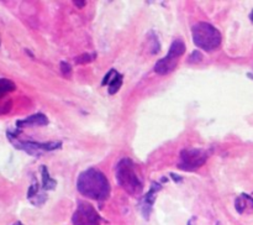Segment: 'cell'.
I'll return each instance as SVG.
<instances>
[{
  "instance_id": "cell-1",
  "label": "cell",
  "mask_w": 253,
  "mask_h": 225,
  "mask_svg": "<svg viewBox=\"0 0 253 225\" xmlns=\"http://www.w3.org/2000/svg\"><path fill=\"white\" fill-rule=\"evenodd\" d=\"M77 189L84 197L89 199L103 200L108 199L110 195V183L101 171L96 168H88L78 176Z\"/></svg>"
},
{
  "instance_id": "cell-2",
  "label": "cell",
  "mask_w": 253,
  "mask_h": 225,
  "mask_svg": "<svg viewBox=\"0 0 253 225\" xmlns=\"http://www.w3.org/2000/svg\"><path fill=\"white\" fill-rule=\"evenodd\" d=\"M116 180L119 185L130 195L142 193L143 183L136 170V165L131 158H123L116 166Z\"/></svg>"
},
{
  "instance_id": "cell-3",
  "label": "cell",
  "mask_w": 253,
  "mask_h": 225,
  "mask_svg": "<svg viewBox=\"0 0 253 225\" xmlns=\"http://www.w3.org/2000/svg\"><path fill=\"white\" fill-rule=\"evenodd\" d=\"M193 42L207 52L215 51L221 45V34L209 22H198L192 29Z\"/></svg>"
},
{
  "instance_id": "cell-4",
  "label": "cell",
  "mask_w": 253,
  "mask_h": 225,
  "mask_svg": "<svg viewBox=\"0 0 253 225\" xmlns=\"http://www.w3.org/2000/svg\"><path fill=\"white\" fill-rule=\"evenodd\" d=\"M7 138L10 140V142L12 143V146L19 150L25 151L26 153L32 156H39L42 152H47V151H54L58 150L62 147L61 141H53V142H37V141H31V140H21L17 136V133H12V131H7Z\"/></svg>"
},
{
  "instance_id": "cell-5",
  "label": "cell",
  "mask_w": 253,
  "mask_h": 225,
  "mask_svg": "<svg viewBox=\"0 0 253 225\" xmlns=\"http://www.w3.org/2000/svg\"><path fill=\"white\" fill-rule=\"evenodd\" d=\"M185 52V44L183 42V40L177 39L172 42L169 47V51H168L167 56L161 58L160 61H157V63L155 64V72L157 74H168L170 72H173L177 67L178 59L182 57V54H184Z\"/></svg>"
},
{
  "instance_id": "cell-6",
  "label": "cell",
  "mask_w": 253,
  "mask_h": 225,
  "mask_svg": "<svg viewBox=\"0 0 253 225\" xmlns=\"http://www.w3.org/2000/svg\"><path fill=\"white\" fill-rule=\"evenodd\" d=\"M209 152L203 148H184L180 152V160L178 167L187 172L197 171L207 162Z\"/></svg>"
},
{
  "instance_id": "cell-7",
  "label": "cell",
  "mask_w": 253,
  "mask_h": 225,
  "mask_svg": "<svg viewBox=\"0 0 253 225\" xmlns=\"http://www.w3.org/2000/svg\"><path fill=\"white\" fill-rule=\"evenodd\" d=\"M72 223L73 225H100V217L93 205L81 200L73 213Z\"/></svg>"
},
{
  "instance_id": "cell-8",
  "label": "cell",
  "mask_w": 253,
  "mask_h": 225,
  "mask_svg": "<svg viewBox=\"0 0 253 225\" xmlns=\"http://www.w3.org/2000/svg\"><path fill=\"white\" fill-rule=\"evenodd\" d=\"M162 189V184L158 182H153L151 184L150 190L146 193V195L143 197L142 202H141V212H142V215L145 219H148L152 213V208L153 204H155V200H156V195L160 190Z\"/></svg>"
},
{
  "instance_id": "cell-9",
  "label": "cell",
  "mask_w": 253,
  "mask_h": 225,
  "mask_svg": "<svg viewBox=\"0 0 253 225\" xmlns=\"http://www.w3.org/2000/svg\"><path fill=\"white\" fill-rule=\"evenodd\" d=\"M48 124V118L42 113H36L34 115H30L22 120L16 121L17 129L32 128V126H46Z\"/></svg>"
},
{
  "instance_id": "cell-10",
  "label": "cell",
  "mask_w": 253,
  "mask_h": 225,
  "mask_svg": "<svg viewBox=\"0 0 253 225\" xmlns=\"http://www.w3.org/2000/svg\"><path fill=\"white\" fill-rule=\"evenodd\" d=\"M27 199L32 203L34 205H42L47 199V194L44 193L43 189H40L37 182H34L30 185L29 190H27Z\"/></svg>"
},
{
  "instance_id": "cell-11",
  "label": "cell",
  "mask_w": 253,
  "mask_h": 225,
  "mask_svg": "<svg viewBox=\"0 0 253 225\" xmlns=\"http://www.w3.org/2000/svg\"><path fill=\"white\" fill-rule=\"evenodd\" d=\"M41 176H42V189L43 190H52L56 188V180H53V178L49 176V172H48V168L46 167V166H41Z\"/></svg>"
},
{
  "instance_id": "cell-12",
  "label": "cell",
  "mask_w": 253,
  "mask_h": 225,
  "mask_svg": "<svg viewBox=\"0 0 253 225\" xmlns=\"http://www.w3.org/2000/svg\"><path fill=\"white\" fill-rule=\"evenodd\" d=\"M15 89H16V86L14 82L7 78H0V98L10 91H14Z\"/></svg>"
},
{
  "instance_id": "cell-13",
  "label": "cell",
  "mask_w": 253,
  "mask_h": 225,
  "mask_svg": "<svg viewBox=\"0 0 253 225\" xmlns=\"http://www.w3.org/2000/svg\"><path fill=\"white\" fill-rule=\"evenodd\" d=\"M123 79H124L123 74H120V73L116 74L115 78H114L113 81L110 82V84L108 86L109 87V88H108L109 94L118 93V90L121 88V86H123Z\"/></svg>"
},
{
  "instance_id": "cell-14",
  "label": "cell",
  "mask_w": 253,
  "mask_h": 225,
  "mask_svg": "<svg viewBox=\"0 0 253 225\" xmlns=\"http://www.w3.org/2000/svg\"><path fill=\"white\" fill-rule=\"evenodd\" d=\"M93 59H95V53H83L77 57L76 62L77 63H86V62H91Z\"/></svg>"
},
{
  "instance_id": "cell-15",
  "label": "cell",
  "mask_w": 253,
  "mask_h": 225,
  "mask_svg": "<svg viewBox=\"0 0 253 225\" xmlns=\"http://www.w3.org/2000/svg\"><path fill=\"white\" fill-rule=\"evenodd\" d=\"M116 74H118V72H116L115 69H110V71L105 74V77H104L103 86H109V84H110V82L115 78Z\"/></svg>"
},
{
  "instance_id": "cell-16",
  "label": "cell",
  "mask_w": 253,
  "mask_h": 225,
  "mask_svg": "<svg viewBox=\"0 0 253 225\" xmlns=\"http://www.w3.org/2000/svg\"><path fill=\"white\" fill-rule=\"evenodd\" d=\"M202 59H203V54H202V52H200V51H194L192 54H190V57H189L190 63H199Z\"/></svg>"
},
{
  "instance_id": "cell-17",
  "label": "cell",
  "mask_w": 253,
  "mask_h": 225,
  "mask_svg": "<svg viewBox=\"0 0 253 225\" xmlns=\"http://www.w3.org/2000/svg\"><path fill=\"white\" fill-rule=\"evenodd\" d=\"M59 67H61V72L64 74V76H69V74L72 73L71 64L67 63V62L62 61L61 64H59Z\"/></svg>"
},
{
  "instance_id": "cell-18",
  "label": "cell",
  "mask_w": 253,
  "mask_h": 225,
  "mask_svg": "<svg viewBox=\"0 0 253 225\" xmlns=\"http://www.w3.org/2000/svg\"><path fill=\"white\" fill-rule=\"evenodd\" d=\"M170 176H172V178L175 180V182H180V180H183V178L180 177V176H175L174 173H170Z\"/></svg>"
},
{
  "instance_id": "cell-19",
  "label": "cell",
  "mask_w": 253,
  "mask_h": 225,
  "mask_svg": "<svg viewBox=\"0 0 253 225\" xmlns=\"http://www.w3.org/2000/svg\"><path fill=\"white\" fill-rule=\"evenodd\" d=\"M73 2L77 5V6H79V7H83L84 5H85V1H78V0H74Z\"/></svg>"
},
{
  "instance_id": "cell-20",
  "label": "cell",
  "mask_w": 253,
  "mask_h": 225,
  "mask_svg": "<svg viewBox=\"0 0 253 225\" xmlns=\"http://www.w3.org/2000/svg\"><path fill=\"white\" fill-rule=\"evenodd\" d=\"M195 217H193V218H190L189 219V222H188V224L187 225H195Z\"/></svg>"
},
{
  "instance_id": "cell-21",
  "label": "cell",
  "mask_w": 253,
  "mask_h": 225,
  "mask_svg": "<svg viewBox=\"0 0 253 225\" xmlns=\"http://www.w3.org/2000/svg\"><path fill=\"white\" fill-rule=\"evenodd\" d=\"M250 19H251V21L253 22V10L251 11V14H250Z\"/></svg>"
},
{
  "instance_id": "cell-22",
  "label": "cell",
  "mask_w": 253,
  "mask_h": 225,
  "mask_svg": "<svg viewBox=\"0 0 253 225\" xmlns=\"http://www.w3.org/2000/svg\"><path fill=\"white\" fill-rule=\"evenodd\" d=\"M12 225H24V224H22V223H20V222H16V223H14Z\"/></svg>"
},
{
  "instance_id": "cell-23",
  "label": "cell",
  "mask_w": 253,
  "mask_h": 225,
  "mask_svg": "<svg viewBox=\"0 0 253 225\" xmlns=\"http://www.w3.org/2000/svg\"><path fill=\"white\" fill-rule=\"evenodd\" d=\"M216 225H221V224H220V223H216Z\"/></svg>"
}]
</instances>
